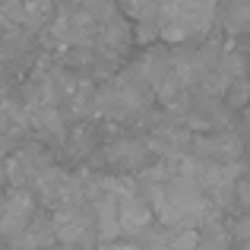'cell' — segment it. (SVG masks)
<instances>
[{
    "mask_svg": "<svg viewBox=\"0 0 250 250\" xmlns=\"http://www.w3.org/2000/svg\"><path fill=\"white\" fill-rule=\"evenodd\" d=\"M54 234L61 241H67V244H76V247H83V244H89L92 241V219H89V212H85L83 206H61L54 212Z\"/></svg>",
    "mask_w": 250,
    "mask_h": 250,
    "instance_id": "6da1fadb",
    "label": "cell"
},
{
    "mask_svg": "<svg viewBox=\"0 0 250 250\" xmlns=\"http://www.w3.org/2000/svg\"><path fill=\"white\" fill-rule=\"evenodd\" d=\"M29 219H32V196L22 193V190H16L13 196H6L3 200V212H0V231H3L6 238L16 241L19 234L32 225Z\"/></svg>",
    "mask_w": 250,
    "mask_h": 250,
    "instance_id": "7a4b0ae2",
    "label": "cell"
},
{
    "mask_svg": "<svg viewBox=\"0 0 250 250\" xmlns=\"http://www.w3.org/2000/svg\"><path fill=\"white\" fill-rule=\"evenodd\" d=\"M48 171V159H44L38 149H22V152H16L10 159V177L16 184H22V181H35L38 184V177Z\"/></svg>",
    "mask_w": 250,
    "mask_h": 250,
    "instance_id": "3957f363",
    "label": "cell"
},
{
    "mask_svg": "<svg viewBox=\"0 0 250 250\" xmlns=\"http://www.w3.org/2000/svg\"><path fill=\"white\" fill-rule=\"evenodd\" d=\"M149 222H152V206H146V203L136 200V196H127V200L121 203V228L127 234L143 231Z\"/></svg>",
    "mask_w": 250,
    "mask_h": 250,
    "instance_id": "277c9868",
    "label": "cell"
},
{
    "mask_svg": "<svg viewBox=\"0 0 250 250\" xmlns=\"http://www.w3.org/2000/svg\"><path fill=\"white\" fill-rule=\"evenodd\" d=\"M238 238L244 241V244H250V215H247V219H241V225H238Z\"/></svg>",
    "mask_w": 250,
    "mask_h": 250,
    "instance_id": "5b68a950",
    "label": "cell"
}]
</instances>
